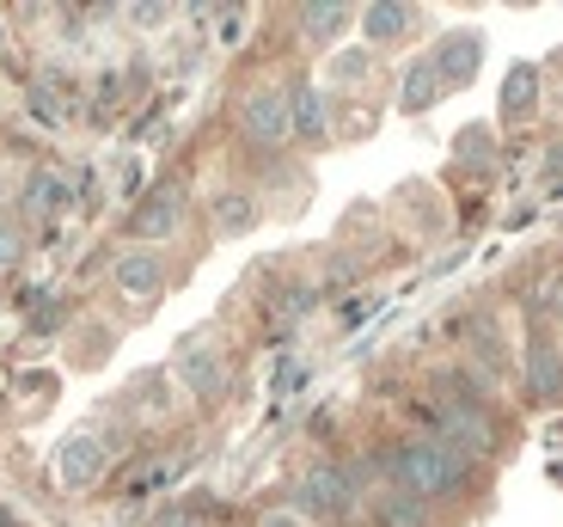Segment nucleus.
I'll use <instances>...</instances> for the list:
<instances>
[{
    "instance_id": "nucleus-12",
    "label": "nucleus",
    "mask_w": 563,
    "mask_h": 527,
    "mask_svg": "<svg viewBox=\"0 0 563 527\" xmlns=\"http://www.w3.org/2000/svg\"><path fill=\"white\" fill-rule=\"evenodd\" d=\"M282 99H288V135L295 142H324V99L312 86V74H295L282 86Z\"/></svg>"
},
{
    "instance_id": "nucleus-23",
    "label": "nucleus",
    "mask_w": 563,
    "mask_h": 527,
    "mask_svg": "<svg viewBox=\"0 0 563 527\" xmlns=\"http://www.w3.org/2000/svg\"><path fill=\"white\" fill-rule=\"evenodd\" d=\"M19 257H25V228L0 221V264H19Z\"/></svg>"
},
{
    "instance_id": "nucleus-5",
    "label": "nucleus",
    "mask_w": 563,
    "mask_h": 527,
    "mask_svg": "<svg viewBox=\"0 0 563 527\" xmlns=\"http://www.w3.org/2000/svg\"><path fill=\"white\" fill-rule=\"evenodd\" d=\"M240 135L257 147V154H282V147L295 142V135H288V99H282V86H257V92H245Z\"/></svg>"
},
{
    "instance_id": "nucleus-19",
    "label": "nucleus",
    "mask_w": 563,
    "mask_h": 527,
    "mask_svg": "<svg viewBox=\"0 0 563 527\" xmlns=\"http://www.w3.org/2000/svg\"><path fill=\"white\" fill-rule=\"evenodd\" d=\"M374 521L380 527H429V503H417V497H405V491L386 485L380 503H374Z\"/></svg>"
},
{
    "instance_id": "nucleus-6",
    "label": "nucleus",
    "mask_w": 563,
    "mask_h": 527,
    "mask_svg": "<svg viewBox=\"0 0 563 527\" xmlns=\"http://www.w3.org/2000/svg\"><path fill=\"white\" fill-rule=\"evenodd\" d=\"M104 472H111V436H99V429H80L56 448V479L68 491H92Z\"/></svg>"
},
{
    "instance_id": "nucleus-7",
    "label": "nucleus",
    "mask_w": 563,
    "mask_h": 527,
    "mask_svg": "<svg viewBox=\"0 0 563 527\" xmlns=\"http://www.w3.org/2000/svg\"><path fill=\"white\" fill-rule=\"evenodd\" d=\"M178 221H184V190L178 185H154L147 197H135V209L123 215V233L141 240V245H154V240H166V233H178Z\"/></svg>"
},
{
    "instance_id": "nucleus-4",
    "label": "nucleus",
    "mask_w": 563,
    "mask_h": 527,
    "mask_svg": "<svg viewBox=\"0 0 563 527\" xmlns=\"http://www.w3.org/2000/svg\"><path fill=\"white\" fill-rule=\"evenodd\" d=\"M429 436H435L441 448H453L460 460H484V454H496V424H490V411H460V405H435V411H429Z\"/></svg>"
},
{
    "instance_id": "nucleus-24",
    "label": "nucleus",
    "mask_w": 563,
    "mask_h": 527,
    "mask_svg": "<svg viewBox=\"0 0 563 527\" xmlns=\"http://www.w3.org/2000/svg\"><path fill=\"white\" fill-rule=\"evenodd\" d=\"M31 331H37V338H56V331H62V300H49V307L31 319Z\"/></svg>"
},
{
    "instance_id": "nucleus-17",
    "label": "nucleus",
    "mask_w": 563,
    "mask_h": 527,
    "mask_svg": "<svg viewBox=\"0 0 563 527\" xmlns=\"http://www.w3.org/2000/svg\"><path fill=\"white\" fill-rule=\"evenodd\" d=\"M300 37H307V43H319V50H324V43H338V31L343 25H350V7H338V0H324V7H300Z\"/></svg>"
},
{
    "instance_id": "nucleus-3",
    "label": "nucleus",
    "mask_w": 563,
    "mask_h": 527,
    "mask_svg": "<svg viewBox=\"0 0 563 527\" xmlns=\"http://www.w3.org/2000/svg\"><path fill=\"white\" fill-rule=\"evenodd\" d=\"M178 374L184 386H190V399L197 405H221L227 393V356H221V343L209 338V331H190V338L178 343Z\"/></svg>"
},
{
    "instance_id": "nucleus-22",
    "label": "nucleus",
    "mask_w": 563,
    "mask_h": 527,
    "mask_svg": "<svg viewBox=\"0 0 563 527\" xmlns=\"http://www.w3.org/2000/svg\"><path fill=\"white\" fill-rule=\"evenodd\" d=\"M453 154H460L472 172H496V154H490V142H484L478 129H465L460 142H453Z\"/></svg>"
},
{
    "instance_id": "nucleus-15",
    "label": "nucleus",
    "mask_w": 563,
    "mask_h": 527,
    "mask_svg": "<svg viewBox=\"0 0 563 527\" xmlns=\"http://www.w3.org/2000/svg\"><path fill=\"white\" fill-rule=\"evenodd\" d=\"M435 99H441V80H435V68H429V56L410 62L405 80H398V111L422 117V111H435Z\"/></svg>"
},
{
    "instance_id": "nucleus-11",
    "label": "nucleus",
    "mask_w": 563,
    "mask_h": 527,
    "mask_svg": "<svg viewBox=\"0 0 563 527\" xmlns=\"http://www.w3.org/2000/svg\"><path fill=\"white\" fill-rule=\"evenodd\" d=\"M355 25H362L367 50H380V43L410 37V31L422 25V13H417V7H405V0H374V7H362V13H355Z\"/></svg>"
},
{
    "instance_id": "nucleus-14",
    "label": "nucleus",
    "mask_w": 563,
    "mask_h": 527,
    "mask_svg": "<svg viewBox=\"0 0 563 527\" xmlns=\"http://www.w3.org/2000/svg\"><path fill=\"white\" fill-rule=\"evenodd\" d=\"M429 386H435L441 405H460V411H484V399H490V381L478 369H435Z\"/></svg>"
},
{
    "instance_id": "nucleus-10",
    "label": "nucleus",
    "mask_w": 563,
    "mask_h": 527,
    "mask_svg": "<svg viewBox=\"0 0 563 527\" xmlns=\"http://www.w3.org/2000/svg\"><path fill=\"white\" fill-rule=\"evenodd\" d=\"M527 393H533L539 405H558V393H563V381H558V343H551L545 319H533V331H527Z\"/></svg>"
},
{
    "instance_id": "nucleus-26",
    "label": "nucleus",
    "mask_w": 563,
    "mask_h": 527,
    "mask_svg": "<svg viewBox=\"0 0 563 527\" xmlns=\"http://www.w3.org/2000/svg\"><path fill=\"white\" fill-rule=\"evenodd\" d=\"M362 68H367V56H343V62H338V80H355Z\"/></svg>"
},
{
    "instance_id": "nucleus-16",
    "label": "nucleus",
    "mask_w": 563,
    "mask_h": 527,
    "mask_svg": "<svg viewBox=\"0 0 563 527\" xmlns=\"http://www.w3.org/2000/svg\"><path fill=\"white\" fill-rule=\"evenodd\" d=\"M533 105H539V68L521 62V68H508V80H503V123H527Z\"/></svg>"
},
{
    "instance_id": "nucleus-8",
    "label": "nucleus",
    "mask_w": 563,
    "mask_h": 527,
    "mask_svg": "<svg viewBox=\"0 0 563 527\" xmlns=\"http://www.w3.org/2000/svg\"><path fill=\"white\" fill-rule=\"evenodd\" d=\"M111 283L123 300H135V307H147V300H159V288H166V257L154 252V245H135V252H117L111 264Z\"/></svg>"
},
{
    "instance_id": "nucleus-20",
    "label": "nucleus",
    "mask_w": 563,
    "mask_h": 527,
    "mask_svg": "<svg viewBox=\"0 0 563 527\" xmlns=\"http://www.w3.org/2000/svg\"><path fill=\"white\" fill-rule=\"evenodd\" d=\"M62 197H68V185H62L56 172H31V185H25V197H19V202H25L31 215H43V209H56Z\"/></svg>"
},
{
    "instance_id": "nucleus-1",
    "label": "nucleus",
    "mask_w": 563,
    "mask_h": 527,
    "mask_svg": "<svg viewBox=\"0 0 563 527\" xmlns=\"http://www.w3.org/2000/svg\"><path fill=\"white\" fill-rule=\"evenodd\" d=\"M374 466H380L386 485L405 491V497H417V503H448V497H460L465 479H472V460H460L453 448H441L435 436H405V442L380 448Z\"/></svg>"
},
{
    "instance_id": "nucleus-25",
    "label": "nucleus",
    "mask_w": 563,
    "mask_h": 527,
    "mask_svg": "<svg viewBox=\"0 0 563 527\" xmlns=\"http://www.w3.org/2000/svg\"><path fill=\"white\" fill-rule=\"evenodd\" d=\"M154 527H202V521H197V515H184V509H166Z\"/></svg>"
},
{
    "instance_id": "nucleus-9",
    "label": "nucleus",
    "mask_w": 563,
    "mask_h": 527,
    "mask_svg": "<svg viewBox=\"0 0 563 527\" xmlns=\"http://www.w3.org/2000/svg\"><path fill=\"white\" fill-rule=\"evenodd\" d=\"M478 62H484V31L460 25V31H448V37L435 43V56H429V68H435L441 92H453V86H465L472 74H478Z\"/></svg>"
},
{
    "instance_id": "nucleus-28",
    "label": "nucleus",
    "mask_w": 563,
    "mask_h": 527,
    "mask_svg": "<svg viewBox=\"0 0 563 527\" xmlns=\"http://www.w3.org/2000/svg\"><path fill=\"white\" fill-rule=\"evenodd\" d=\"M0 527H25V521H19V515L7 509V503H0Z\"/></svg>"
},
{
    "instance_id": "nucleus-27",
    "label": "nucleus",
    "mask_w": 563,
    "mask_h": 527,
    "mask_svg": "<svg viewBox=\"0 0 563 527\" xmlns=\"http://www.w3.org/2000/svg\"><path fill=\"white\" fill-rule=\"evenodd\" d=\"M264 527H300L295 509H282V515H264Z\"/></svg>"
},
{
    "instance_id": "nucleus-13",
    "label": "nucleus",
    "mask_w": 563,
    "mask_h": 527,
    "mask_svg": "<svg viewBox=\"0 0 563 527\" xmlns=\"http://www.w3.org/2000/svg\"><path fill=\"white\" fill-rule=\"evenodd\" d=\"M319 295H324V288L300 283V276H269V288H264L269 326H295V319H307L312 307H319Z\"/></svg>"
},
{
    "instance_id": "nucleus-18",
    "label": "nucleus",
    "mask_w": 563,
    "mask_h": 527,
    "mask_svg": "<svg viewBox=\"0 0 563 527\" xmlns=\"http://www.w3.org/2000/svg\"><path fill=\"white\" fill-rule=\"evenodd\" d=\"M209 215H214L221 233H252L257 228V197L252 190H221V197L209 202Z\"/></svg>"
},
{
    "instance_id": "nucleus-21",
    "label": "nucleus",
    "mask_w": 563,
    "mask_h": 527,
    "mask_svg": "<svg viewBox=\"0 0 563 527\" xmlns=\"http://www.w3.org/2000/svg\"><path fill=\"white\" fill-rule=\"evenodd\" d=\"M159 399H166V374H141V381L123 393V411H147V417H154Z\"/></svg>"
},
{
    "instance_id": "nucleus-2",
    "label": "nucleus",
    "mask_w": 563,
    "mask_h": 527,
    "mask_svg": "<svg viewBox=\"0 0 563 527\" xmlns=\"http://www.w3.org/2000/svg\"><path fill=\"white\" fill-rule=\"evenodd\" d=\"M362 509V485L350 466H307L295 479V515L300 521H350Z\"/></svg>"
}]
</instances>
